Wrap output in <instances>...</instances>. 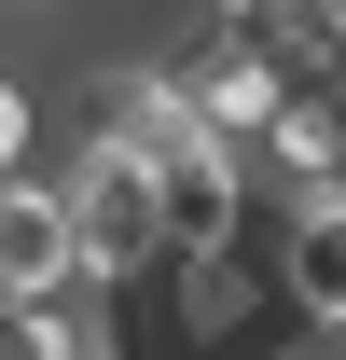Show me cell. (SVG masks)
<instances>
[{
	"mask_svg": "<svg viewBox=\"0 0 346 360\" xmlns=\"http://www.w3.org/2000/svg\"><path fill=\"white\" fill-rule=\"evenodd\" d=\"M70 250H84V291H153L167 277V208H153V153H125V139H97L70 153Z\"/></svg>",
	"mask_w": 346,
	"mask_h": 360,
	"instance_id": "cell-1",
	"label": "cell"
},
{
	"mask_svg": "<svg viewBox=\"0 0 346 360\" xmlns=\"http://www.w3.org/2000/svg\"><path fill=\"white\" fill-rule=\"evenodd\" d=\"M167 333L180 360H263V347H291V305H277V277L250 264V250H167Z\"/></svg>",
	"mask_w": 346,
	"mask_h": 360,
	"instance_id": "cell-2",
	"label": "cell"
},
{
	"mask_svg": "<svg viewBox=\"0 0 346 360\" xmlns=\"http://www.w3.org/2000/svg\"><path fill=\"white\" fill-rule=\"evenodd\" d=\"M167 70H180V97H194V125H208V139H236V153H250V139L291 111V42H263V28H222V14L167 56Z\"/></svg>",
	"mask_w": 346,
	"mask_h": 360,
	"instance_id": "cell-3",
	"label": "cell"
},
{
	"mask_svg": "<svg viewBox=\"0 0 346 360\" xmlns=\"http://www.w3.org/2000/svg\"><path fill=\"white\" fill-rule=\"evenodd\" d=\"M153 208H167V250H236V236H250V153H236V139L153 153Z\"/></svg>",
	"mask_w": 346,
	"mask_h": 360,
	"instance_id": "cell-4",
	"label": "cell"
},
{
	"mask_svg": "<svg viewBox=\"0 0 346 360\" xmlns=\"http://www.w3.org/2000/svg\"><path fill=\"white\" fill-rule=\"evenodd\" d=\"M277 305H291V333H346V194H291L277 208Z\"/></svg>",
	"mask_w": 346,
	"mask_h": 360,
	"instance_id": "cell-5",
	"label": "cell"
},
{
	"mask_svg": "<svg viewBox=\"0 0 346 360\" xmlns=\"http://www.w3.org/2000/svg\"><path fill=\"white\" fill-rule=\"evenodd\" d=\"M56 291H84V250H70V194L56 180H0V305H56Z\"/></svg>",
	"mask_w": 346,
	"mask_h": 360,
	"instance_id": "cell-6",
	"label": "cell"
},
{
	"mask_svg": "<svg viewBox=\"0 0 346 360\" xmlns=\"http://www.w3.org/2000/svg\"><path fill=\"white\" fill-rule=\"evenodd\" d=\"M263 167L291 180V194H346V97H319V84H291V111L250 139Z\"/></svg>",
	"mask_w": 346,
	"mask_h": 360,
	"instance_id": "cell-7",
	"label": "cell"
},
{
	"mask_svg": "<svg viewBox=\"0 0 346 360\" xmlns=\"http://www.w3.org/2000/svg\"><path fill=\"white\" fill-rule=\"evenodd\" d=\"M28 139H42V97H28V70H0V180L28 167Z\"/></svg>",
	"mask_w": 346,
	"mask_h": 360,
	"instance_id": "cell-8",
	"label": "cell"
},
{
	"mask_svg": "<svg viewBox=\"0 0 346 360\" xmlns=\"http://www.w3.org/2000/svg\"><path fill=\"white\" fill-rule=\"evenodd\" d=\"M208 14H222V28H291L305 0H208Z\"/></svg>",
	"mask_w": 346,
	"mask_h": 360,
	"instance_id": "cell-9",
	"label": "cell"
}]
</instances>
